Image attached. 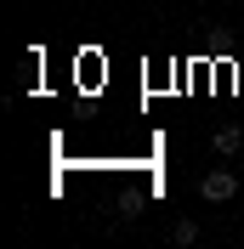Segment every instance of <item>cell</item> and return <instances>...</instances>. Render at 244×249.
Here are the masks:
<instances>
[{
	"mask_svg": "<svg viewBox=\"0 0 244 249\" xmlns=\"http://www.w3.org/2000/svg\"><path fill=\"white\" fill-rule=\"evenodd\" d=\"M233 193H239V176H227V170H210L199 181V198H210V204H227Z\"/></svg>",
	"mask_w": 244,
	"mask_h": 249,
	"instance_id": "cell-1",
	"label": "cell"
},
{
	"mask_svg": "<svg viewBox=\"0 0 244 249\" xmlns=\"http://www.w3.org/2000/svg\"><path fill=\"white\" fill-rule=\"evenodd\" d=\"M210 142H216V153H222V159L244 153V130H239V124H222V130H210Z\"/></svg>",
	"mask_w": 244,
	"mask_h": 249,
	"instance_id": "cell-2",
	"label": "cell"
},
{
	"mask_svg": "<svg viewBox=\"0 0 244 249\" xmlns=\"http://www.w3.org/2000/svg\"><path fill=\"white\" fill-rule=\"evenodd\" d=\"M170 244H176V249H193L199 244V221H176V227H170Z\"/></svg>",
	"mask_w": 244,
	"mask_h": 249,
	"instance_id": "cell-3",
	"label": "cell"
}]
</instances>
